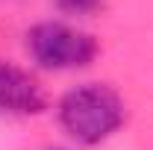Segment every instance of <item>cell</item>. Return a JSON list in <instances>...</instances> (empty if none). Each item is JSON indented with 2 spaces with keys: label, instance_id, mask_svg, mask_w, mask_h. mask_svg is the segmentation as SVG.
I'll use <instances>...</instances> for the list:
<instances>
[{
  "label": "cell",
  "instance_id": "obj_4",
  "mask_svg": "<svg viewBox=\"0 0 153 150\" xmlns=\"http://www.w3.org/2000/svg\"><path fill=\"white\" fill-rule=\"evenodd\" d=\"M62 12L68 15H79V18H88V15H97L103 9L106 0H53Z\"/></svg>",
  "mask_w": 153,
  "mask_h": 150
},
{
  "label": "cell",
  "instance_id": "obj_1",
  "mask_svg": "<svg viewBox=\"0 0 153 150\" xmlns=\"http://www.w3.org/2000/svg\"><path fill=\"white\" fill-rule=\"evenodd\" d=\"M59 124L79 144H100L118 132L124 124L127 106L121 94L106 82H82L62 94L56 106Z\"/></svg>",
  "mask_w": 153,
  "mask_h": 150
},
{
  "label": "cell",
  "instance_id": "obj_3",
  "mask_svg": "<svg viewBox=\"0 0 153 150\" xmlns=\"http://www.w3.org/2000/svg\"><path fill=\"white\" fill-rule=\"evenodd\" d=\"M44 109H47V94L41 82L18 65L0 62V112L27 118Z\"/></svg>",
  "mask_w": 153,
  "mask_h": 150
},
{
  "label": "cell",
  "instance_id": "obj_5",
  "mask_svg": "<svg viewBox=\"0 0 153 150\" xmlns=\"http://www.w3.org/2000/svg\"><path fill=\"white\" fill-rule=\"evenodd\" d=\"M53 150H62V147H53Z\"/></svg>",
  "mask_w": 153,
  "mask_h": 150
},
{
  "label": "cell",
  "instance_id": "obj_2",
  "mask_svg": "<svg viewBox=\"0 0 153 150\" xmlns=\"http://www.w3.org/2000/svg\"><path fill=\"white\" fill-rule=\"evenodd\" d=\"M27 53L44 71H76L97 56L94 36L62 21H44L27 33Z\"/></svg>",
  "mask_w": 153,
  "mask_h": 150
}]
</instances>
